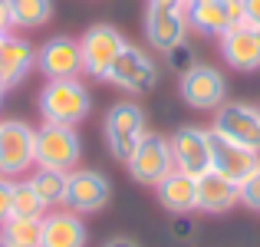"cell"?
Segmentation results:
<instances>
[{"label": "cell", "mask_w": 260, "mask_h": 247, "mask_svg": "<svg viewBox=\"0 0 260 247\" xmlns=\"http://www.w3.org/2000/svg\"><path fill=\"white\" fill-rule=\"evenodd\" d=\"M40 115L43 122H59V126H79L89 115V89L83 79H46V86L40 89Z\"/></svg>", "instance_id": "6da1fadb"}, {"label": "cell", "mask_w": 260, "mask_h": 247, "mask_svg": "<svg viewBox=\"0 0 260 247\" xmlns=\"http://www.w3.org/2000/svg\"><path fill=\"white\" fill-rule=\"evenodd\" d=\"M83 162V139L76 126H59V122H43L37 129V145H33V165L37 168H59L73 171Z\"/></svg>", "instance_id": "7a4b0ae2"}, {"label": "cell", "mask_w": 260, "mask_h": 247, "mask_svg": "<svg viewBox=\"0 0 260 247\" xmlns=\"http://www.w3.org/2000/svg\"><path fill=\"white\" fill-rule=\"evenodd\" d=\"M102 132H106V148L115 162L125 165L128 155L135 152L142 139H145L148 126H145V109L132 99H122L115 106H109L106 122H102Z\"/></svg>", "instance_id": "3957f363"}, {"label": "cell", "mask_w": 260, "mask_h": 247, "mask_svg": "<svg viewBox=\"0 0 260 247\" xmlns=\"http://www.w3.org/2000/svg\"><path fill=\"white\" fill-rule=\"evenodd\" d=\"M112 201V181L102 171L92 168H73L66 171V201L63 208L76 211V214H99Z\"/></svg>", "instance_id": "277c9868"}, {"label": "cell", "mask_w": 260, "mask_h": 247, "mask_svg": "<svg viewBox=\"0 0 260 247\" xmlns=\"http://www.w3.org/2000/svg\"><path fill=\"white\" fill-rule=\"evenodd\" d=\"M178 96H181L191 109L214 112V109H221L224 102H228V79H224V73L214 70V66L194 63L178 79Z\"/></svg>", "instance_id": "5b68a950"}, {"label": "cell", "mask_w": 260, "mask_h": 247, "mask_svg": "<svg viewBox=\"0 0 260 247\" xmlns=\"http://www.w3.org/2000/svg\"><path fill=\"white\" fill-rule=\"evenodd\" d=\"M128 175L135 178L139 184L145 188H155L168 171L175 168V159H172V142L158 132H145V139L135 145V152L128 155L125 162Z\"/></svg>", "instance_id": "8992f818"}, {"label": "cell", "mask_w": 260, "mask_h": 247, "mask_svg": "<svg viewBox=\"0 0 260 247\" xmlns=\"http://www.w3.org/2000/svg\"><path fill=\"white\" fill-rule=\"evenodd\" d=\"M102 82H112V86L125 89V92H148V89H155V82H158V66H155V59L148 56L145 50L125 43V50H122L119 56L112 59V66L106 70Z\"/></svg>", "instance_id": "52a82bcc"}, {"label": "cell", "mask_w": 260, "mask_h": 247, "mask_svg": "<svg viewBox=\"0 0 260 247\" xmlns=\"http://www.w3.org/2000/svg\"><path fill=\"white\" fill-rule=\"evenodd\" d=\"M211 132L231 139L244 148L260 152V106L250 102H224L221 109H214V126Z\"/></svg>", "instance_id": "ba28073f"}, {"label": "cell", "mask_w": 260, "mask_h": 247, "mask_svg": "<svg viewBox=\"0 0 260 247\" xmlns=\"http://www.w3.org/2000/svg\"><path fill=\"white\" fill-rule=\"evenodd\" d=\"M37 129L20 119H0V175L17 178L33 168Z\"/></svg>", "instance_id": "9c48e42d"}, {"label": "cell", "mask_w": 260, "mask_h": 247, "mask_svg": "<svg viewBox=\"0 0 260 247\" xmlns=\"http://www.w3.org/2000/svg\"><path fill=\"white\" fill-rule=\"evenodd\" d=\"M125 43H128V40L122 37L115 26L92 23L83 33V40H79V50H83V76L102 79V76H106V70L112 66V59L125 50Z\"/></svg>", "instance_id": "30bf717a"}, {"label": "cell", "mask_w": 260, "mask_h": 247, "mask_svg": "<svg viewBox=\"0 0 260 247\" xmlns=\"http://www.w3.org/2000/svg\"><path fill=\"white\" fill-rule=\"evenodd\" d=\"M168 142H172V159L178 171H188L194 178L211 171V129L181 126Z\"/></svg>", "instance_id": "8fae6325"}, {"label": "cell", "mask_w": 260, "mask_h": 247, "mask_svg": "<svg viewBox=\"0 0 260 247\" xmlns=\"http://www.w3.org/2000/svg\"><path fill=\"white\" fill-rule=\"evenodd\" d=\"M37 70L46 79H76L83 76V50L76 37H53L37 50Z\"/></svg>", "instance_id": "7c38bea8"}, {"label": "cell", "mask_w": 260, "mask_h": 247, "mask_svg": "<svg viewBox=\"0 0 260 247\" xmlns=\"http://www.w3.org/2000/svg\"><path fill=\"white\" fill-rule=\"evenodd\" d=\"M145 37L158 53H168L172 46L184 43V37H188V13L172 4H148Z\"/></svg>", "instance_id": "4fadbf2b"}, {"label": "cell", "mask_w": 260, "mask_h": 247, "mask_svg": "<svg viewBox=\"0 0 260 247\" xmlns=\"http://www.w3.org/2000/svg\"><path fill=\"white\" fill-rule=\"evenodd\" d=\"M211 168L217 175H224L228 181L241 184L247 175H254L260 168V152L254 148H244L231 139H221V135L211 132Z\"/></svg>", "instance_id": "5bb4252c"}, {"label": "cell", "mask_w": 260, "mask_h": 247, "mask_svg": "<svg viewBox=\"0 0 260 247\" xmlns=\"http://www.w3.org/2000/svg\"><path fill=\"white\" fill-rule=\"evenodd\" d=\"M33 66H37V46L26 37L7 33V37L0 40V86H4L7 92L17 89L20 82L33 73Z\"/></svg>", "instance_id": "9a60e30c"}, {"label": "cell", "mask_w": 260, "mask_h": 247, "mask_svg": "<svg viewBox=\"0 0 260 247\" xmlns=\"http://www.w3.org/2000/svg\"><path fill=\"white\" fill-rule=\"evenodd\" d=\"M86 224L83 214L70 208H53L43 214L40 224V247H86Z\"/></svg>", "instance_id": "2e32d148"}, {"label": "cell", "mask_w": 260, "mask_h": 247, "mask_svg": "<svg viewBox=\"0 0 260 247\" xmlns=\"http://www.w3.org/2000/svg\"><path fill=\"white\" fill-rule=\"evenodd\" d=\"M221 56L228 59V66H234L241 73L260 70V30L247 23L228 26L221 33Z\"/></svg>", "instance_id": "e0dca14e"}, {"label": "cell", "mask_w": 260, "mask_h": 247, "mask_svg": "<svg viewBox=\"0 0 260 247\" xmlns=\"http://www.w3.org/2000/svg\"><path fill=\"white\" fill-rule=\"evenodd\" d=\"M155 198L172 214H191V211H198V178L188 175V171L172 168L155 184Z\"/></svg>", "instance_id": "ac0fdd59"}, {"label": "cell", "mask_w": 260, "mask_h": 247, "mask_svg": "<svg viewBox=\"0 0 260 247\" xmlns=\"http://www.w3.org/2000/svg\"><path fill=\"white\" fill-rule=\"evenodd\" d=\"M234 204H241V191L234 181L217 175L214 168L198 178V211L204 214H228Z\"/></svg>", "instance_id": "d6986e66"}, {"label": "cell", "mask_w": 260, "mask_h": 247, "mask_svg": "<svg viewBox=\"0 0 260 247\" xmlns=\"http://www.w3.org/2000/svg\"><path fill=\"white\" fill-rule=\"evenodd\" d=\"M7 13H10V30L30 33L53 20V0H7Z\"/></svg>", "instance_id": "ffe728a7"}, {"label": "cell", "mask_w": 260, "mask_h": 247, "mask_svg": "<svg viewBox=\"0 0 260 247\" xmlns=\"http://www.w3.org/2000/svg\"><path fill=\"white\" fill-rule=\"evenodd\" d=\"M40 224H43V218L10 214L0 224V244L4 247H40Z\"/></svg>", "instance_id": "44dd1931"}, {"label": "cell", "mask_w": 260, "mask_h": 247, "mask_svg": "<svg viewBox=\"0 0 260 247\" xmlns=\"http://www.w3.org/2000/svg\"><path fill=\"white\" fill-rule=\"evenodd\" d=\"M30 181H33L37 195L43 198V204L50 211L63 208V201H66V171H59V168H37L30 175Z\"/></svg>", "instance_id": "7402d4cb"}, {"label": "cell", "mask_w": 260, "mask_h": 247, "mask_svg": "<svg viewBox=\"0 0 260 247\" xmlns=\"http://www.w3.org/2000/svg\"><path fill=\"white\" fill-rule=\"evenodd\" d=\"M188 26L198 33H208V37H221L228 30V17H224L221 4L217 0H208V4H194L188 7Z\"/></svg>", "instance_id": "603a6c76"}, {"label": "cell", "mask_w": 260, "mask_h": 247, "mask_svg": "<svg viewBox=\"0 0 260 247\" xmlns=\"http://www.w3.org/2000/svg\"><path fill=\"white\" fill-rule=\"evenodd\" d=\"M46 204L43 198L37 195L30 178H13V211L10 214H20V218H43L46 214Z\"/></svg>", "instance_id": "cb8c5ba5"}, {"label": "cell", "mask_w": 260, "mask_h": 247, "mask_svg": "<svg viewBox=\"0 0 260 247\" xmlns=\"http://www.w3.org/2000/svg\"><path fill=\"white\" fill-rule=\"evenodd\" d=\"M165 63L172 66L178 76H181V73H188L191 66H194V50L188 46V40H184V43H178V46H172V50L165 53Z\"/></svg>", "instance_id": "d4e9b609"}, {"label": "cell", "mask_w": 260, "mask_h": 247, "mask_svg": "<svg viewBox=\"0 0 260 247\" xmlns=\"http://www.w3.org/2000/svg\"><path fill=\"white\" fill-rule=\"evenodd\" d=\"M237 191H241V204H247V208L260 211V168L254 175H247L241 184H237Z\"/></svg>", "instance_id": "484cf974"}, {"label": "cell", "mask_w": 260, "mask_h": 247, "mask_svg": "<svg viewBox=\"0 0 260 247\" xmlns=\"http://www.w3.org/2000/svg\"><path fill=\"white\" fill-rule=\"evenodd\" d=\"M10 211H13V178L0 175V224L10 218Z\"/></svg>", "instance_id": "4316f807"}, {"label": "cell", "mask_w": 260, "mask_h": 247, "mask_svg": "<svg viewBox=\"0 0 260 247\" xmlns=\"http://www.w3.org/2000/svg\"><path fill=\"white\" fill-rule=\"evenodd\" d=\"M172 237H175V241H191V237H194V221H191L188 214H175Z\"/></svg>", "instance_id": "83f0119b"}, {"label": "cell", "mask_w": 260, "mask_h": 247, "mask_svg": "<svg viewBox=\"0 0 260 247\" xmlns=\"http://www.w3.org/2000/svg\"><path fill=\"white\" fill-rule=\"evenodd\" d=\"M217 4H221V10H224V17H228L231 26L244 23V0H217Z\"/></svg>", "instance_id": "f1b7e54d"}, {"label": "cell", "mask_w": 260, "mask_h": 247, "mask_svg": "<svg viewBox=\"0 0 260 247\" xmlns=\"http://www.w3.org/2000/svg\"><path fill=\"white\" fill-rule=\"evenodd\" d=\"M244 23L260 30V0H244Z\"/></svg>", "instance_id": "f546056e"}, {"label": "cell", "mask_w": 260, "mask_h": 247, "mask_svg": "<svg viewBox=\"0 0 260 247\" xmlns=\"http://www.w3.org/2000/svg\"><path fill=\"white\" fill-rule=\"evenodd\" d=\"M102 247H139V241H132V237H125V234H119V237H109Z\"/></svg>", "instance_id": "4dcf8cb0"}, {"label": "cell", "mask_w": 260, "mask_h": 247, "mask_svg": "<svg viewBox=\"0 0 260 247\" xmlns=\"http://www.w3.org/2000/svg\"><path fill=\"white\" fill-rule=\"evenodd\" d=\"M0 33H10V13H7V0H0Z\"/></svg>", "instance_id": "1f68e13d"}, {"label": "cell", "mask_w": 260, "mask_h": 247, "mask_svg": "<svg viewBox=\"0 0 260 247\" xmlns=\"http://www.w3.org/2000/svg\"><path fill=\"white\" fill-rule=\"evenodd\" d=\"M148 4H172V7H181L184 10V0H148Z\"/></svg>", "instance_id": "d6a6232c"}, {"label": "cell", "mask_w": 260, "mask_h": 247, "mask_svg": "<svg viewBox=\"0 0 260 247\" xmlns=\"http://www.w3.org/2000/svg\"><path fill=\"white\" fill-rule=\"evenodd\" d=\"M194 4H208V0H184V13H188V7H194Z\"/></svg>", "instance_id": "836d02e7"}, {"label": "cell", "mask_w": 260, "mask_h": 247, "mask_svg": "<svg viewBox=\"0 0 260 247\" xmlns=\"http://www.w3.org/2000/svg\"><path fill=\"white\" fill-rule=\"evenodd\" d=\"M4 92H7V89H4V86H0V102H4Z\"/></svg>", "instance_id": "e575fe53"}, {"label": "cell", "mask_w": 260, "mask_h": 247, "mask_svg": "<svg viewBox=\"0 0 260 247\" xmlns=\"http://www.w3.org/2000/svg\"><path fill=\"white\" fill-rule=\"evenodd\" d=\"M4 37H7V33H0V40H4Z\"/></svg>", "instance_id": "d590c367"}, {"label": "cell", "mask_w": 260, "mask_h": 247, "mask_svg": "<svg viewBox=\"0 0 260 247\" xmlns=\"http://www.w3.org/2000/svg\"><path fill=\"white\" fill-rule=\"evenodd\" d=\"M0 247H4V244H0Z\"/></svg>", "instance_id": "8d00e7d4"}]
</instances>
